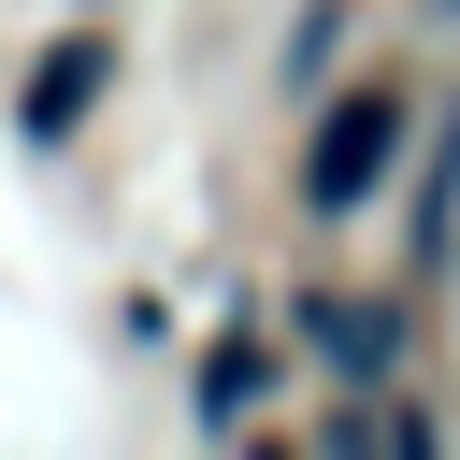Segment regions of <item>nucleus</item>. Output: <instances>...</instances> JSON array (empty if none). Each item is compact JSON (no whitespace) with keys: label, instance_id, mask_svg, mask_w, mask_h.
Returning <instances> with one entry per match:
<instances>
[{"label":"nucleus","instance_id":"obj_2","mask_svg":"<svg viewBox=\"0 0 460 460\" xmlns=\"http://www.w3.org/2000/svg\"><path fill=\"white\" fill-rule=\"evenodd\" d=\"M86 86H101V58H58V72L29 86V129H72V115H86Z\"/></svg>","mask_w":460,"mask_h":460},{"label":"nucleus","instance_id":"obj_1","mask_svg":"<svg viewBox=\"0 0 460 460\" xmlns=\"http://www.w3.org/2000/svg\"><path fill=\"white\" fill-rule=\"evenodd\" d=\"M388 129H402V101H345V115L316 129V172H302V187H316V201H359L374 158H388Z\"/></svg>","mask_w":460,"mask_h":460}]
</instances>
